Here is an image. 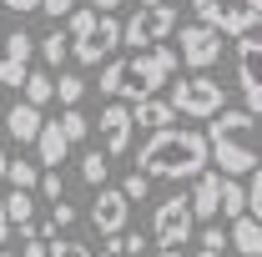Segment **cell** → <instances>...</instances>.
<instances>
[{"instance_id": "obj_43", "label": "cell", "mask_w": 262, "mask_h": 257, "mask_svg": "<svg viewBox=\"0 0 262 257\" xmlns=\"http://www.w3.org/2000/svg\"><path fill=\"white\" fill-rule=\"evenodd\" d=\"M0 136H5V116H0Z\"/></svg>"}, {"instance_id": "obj_29", "label": "cell", "mask_w": 262, "mask_h": 257, "mask_svg": "<svg viewBox=\"0 0 262 257\" xmlns=\"http://www.w3.org/2000/svg\"><path fill=\"white\" fill-rule=\"evenodd\" d=\"M121 192H126L131 202H146V192H151V172H141V166H136L126 182H121Z\"/></svg>"}, {"instance_id": "obj_16", "label": "cell", "mask_w": 262, "mask_h": 257, "mask_svg": "<svg viewBox=\"0 0 262 257\" xmlns=\"http://www.w3.org/2000/svg\"><path fill=\"white\" fill-rule=\"evenodd\" d=\"M171 116H177V106H171V96H141V101H131V121L136 126H146V131H157V126H171Z\"/></svg>"}, {"instance_id": "obj_26", "label": "cell", "mask_w": 262, "mask_h": 257, "mask_svg": "<svg viewBox=\"0 0 262 257\" xmlns=\"http://www.w3.org/2000/svg\"><path fill=\"white\" fill-rule=\"evenodd\" d=\"M81 96H86V81L66 71L61 81H56V101H61V106H81Z\"/></svg>"}, {"instance_id": "obj_8", "label": "cell", "mask_w": 262, "mask_h": 257, "mask_svg": "<svg viewBox=\"0 0 262 257\" xmlns=\"http://www.w3.org/2000/svg\"><path fill=\"white\" fill-rule=\"evenodd\" d=\"M196 232V212H192V197H166L162 207L151 212V237L157 242H177V247H187V237Z\"/></svg>"}, {"instance_id": "obj_21", "label": "cell", "mask_w": 262, "mask_h": 257, "mask_svg": "<svg viewBox=\"0 0 262 257\" xmlns=\"http://www.w3.org/2000/svg\"><path fill=\"white\" fill-rule=\"evenodd\" d=\"M106 177H111V157H106V146L86 152V157H81V182H86V187H106Z\"/></svg>"}, {"instance_id": "obj_42", "label": "cell", "mask_w": 262, "mask_h": 257, "mask_svg": "<svg viewBox=\"0 0 262 257\" xmlns=\"http://www.w3.org/2000/svg\"><path fill=\"white\" fill-rule=\"evenodd\" d=\"M0 106H5V86H0Z\"/></svg>"}, {"instance_id": "obj_37", "label": "cell", "mask_w": 262, "mask_h": 257, "mask_svg": "<svg viewBox=\"0 0 262 257\" xmlns=\"http://www.w3.org/2000/svg\"><path fill=\"white\" fill-rule=\"evenodd\" d=\"M5 237H10V217H5V197H0V247H5Z\"/></svg>"}, {"instance_id": "obj_18", "label": "cell", "mask_w": 262, "mask_h": 257, "mask_svg": "<svg viewBox=\"0 0 262 257\" xmlns=\"http://www.w3.org/2000/svg\"><path fill=\"white\" fill-rule=\"evenodd\" d=\"M232 247L242 257H262V217H252V212L232 217Z\"/></svg>"}, {"instance_id": "obj_12", "label": "cell", "mask_w": 262, "mask_h": 257, "mask_svg": "<svg viewBox=\"0 0 262 257\" xmlns=\"http://www.w3.org/2000/svg\"><path fill=\"white\" fill-rule=\"evenodd\" d=\"M131 106H121V101H111L106 111H101V121H96V131H101V146H106V157H126L131 152Z\"/></svg>"}, {"instance_id": "obj_45", "label": "cell", "mask_w": 262, "mask_h": 257, "mask_svg": "<svg viewBox=\"0 0 262 257\" xmlns=\"http://www.w3.org/2000/svg\"><path fill=\"white\" fill-rule=\"evenodd\" d=\"M101 257H116V252H111V247H106V252H101Z\"/></svg>"}, {"instance_id": "obj_39", "label": "cell", "mask_w": 262, "mask_h": 257, "mask_svg": "<svg viewBox=\"0 0 262 257\" xmlns=\"http://www.w3.org/2000/svg\"><path fill=\"white\" fill-rule=\"evenodd\" d=\"M116 5H131V0H96V10H116Z\"/></svg>"}, {"instance_id": "obj_35", "label": "cell", "mask_w": 262, "mask_h": 257, "mask_svg": "<svg viewBox=\"0 0 262 257\" xmlns=\"http://www.w3.org/2000/svg\"><path fill=\"white\" fill-rule=\"evenodd\" d=\"M40 10H46V15H56V20H66V15L76 10V0H40Z\"/></svg>"}, {"instance_id": "obj_6", "label": "cell", "mask_w": 262, "mask_h": 257, "mask_svg": "<svg viewBox=\"0 0 262 257\" xmlns=\"http://www.w3.org/2000/svg\"><path fill=\"white\" fill-rule=\"evenodd\" d=\"M177 31V10L171 5H136V15L131 20H121V46H131V51H141V46H157V40H166V35Z\"/></svg>"}, {"instance_id": "obj_9", "label": "cell", "mask_w": 262, "mask_h": 257, "mask_svg": "<svg viewBox=\"0 0 262 257\" xmlns=\"http://www.w3.org/2000/svg\"><path fill=\"white\" fill-rule=\"evenodd\" d=\"M35 46H40V40H35L26 26H15V31L0 40V86H15V91L26 86L31 61H35Z\"/></svg>"}, {"instance_id": "obj_32", "label": "cell", "mask_w": 262, "mask_h": 257, "mask_svg": "<svg viewBox=\"0 0 262 257\" xmlns=\"http://www.w3.org/2000/svg\"><path fill=\"white\" fill-rule=\"evenodd\" d=\"M196 20H207V26H217V15H222V0H192Z\"/></svg>"}, {"instance_id": "obj_30", "label": "cell", "mask_w": 262, "mask_h": 257, "mask_svg": "<svg viewBox=\"0 0 262 257\" xmlns=\"http://www.w3.org/2000/svg\"><path fill=\"white\" fill-rule=\"evenodd\" d=\"M20 257H51V237H40V232H26V242H20Z\"/></svg>"}, {"instance_id": "obj_5", "label": "cell", "mask_w": 262, "mask_h": 257, "mask_svg": "<svg viewBox=\"0 0 262 257\" xmlns=\"http://www.w3.org/2000/svg\"><path fill=\"white\" fill-rule=\"evenodd\" d=\"M171 106H177L182 116L212 121V116L227 106V86H222V81H212L207 71H196V76H187V81H177V86H171Z\"/></svg>"}, {"instance_id": "obj_33", "label": "cell", "mask_w": 262, "mask_h": 257, "mask_svg": "<svg viewBox=\"0 0 262 257\" xmlns=\"http://www.w3.org/2000/svg\"><path fill=\"white\" fill-rule=\"evenodd\" d=\"M202 247H217V252H227V247H232V232H222V227H207V232H202Z\"/></svg>"}, {"instance_id": "obj_23", "label": "cell", "mask_w": 262, "mask_h": 257, "mask_svg": "<svg viewBox=\"0 0 262 257\" xmlns=\"http://www.w3.org/2000/svg\"><path fill=\"white\" fill-rule=\"evenodd\" d=\"M66 56H71V31H66V26H56V31L40 40V61H46V66H61Z\"/></svg>"}, {"instance_id": "obj_40", "label": "cell", "mask_w": 262, "mask_h": 257, "mask_svg": "<svg viewBox=\"0 0 262 257\" xmlns=\"http://www.w3.org/2000/svg\"><path fill=\"white\" fill-rule=\"evenodd\" d=\"M192 257H227V252H217V247H196Z\"/></svg>"}, {"instance_id": "obj_3", "label": "cell", "mask_w": 262, "mask_h": 257, "mask_svg": "<svg viewBox=\"0 0 262 257\" xmlns=\"http://www.w3.org/2000/svg\"><path fill=\"white\" fill-rule=\"evenodd\" d=\"M207 146H212V161L222 166V177H247L257 172L262 161V116L247 106V111H217L212 126H207Z\"/></svg>"}, {"instance_id": "obj_17", "label": "cell", "mask_w": 262, "mask_h": 257, "mask_svg": "<svg viewBox=\"0 0 262 257\" xmlns=\"http://www.w3.org/2000/svg\"><path fill=\"white\" fill-rule=\"evenodd\" d=\"M35 152H40V166H61L66 152H71V136H66L61 121H46L40 136H35Z\"/></svg>"}, {"instance_id": "obj_13", "label": "cell", "mask_w": 262, "mask_h": 257, "mask_svg": "<svg viewBox=\"0 0 262 257\" xmlns=\"http://www.w3.org/2000/svg\"><path fill=\"white\" fill-rule=\"evenodd\" d=\"M192 212L196 222H212V217H222V172H196L192 177Z\"/></svg>"}, {"instance_id": "obj_27", "label": "cell", "mask_w": 262, "mask_h": 257, "mask_svg": "<svg viewBox=\"0 0 262 257\" xmlns=\"http://www.w3.org/2000/svg\"><path fill=\"white\" fill-rule=\"evenodd\" d=\"M40 197H46V202H61V197H66L61 166H40Z\"/></svg>"}, {"instance_id": "obj_28", "label": "cell", "mask_w": 262, "mask_h": 257, "mask_svg": "<svg viewBox=\"0 0 262 257\" xmlns=\"http://www.w3.org/2000/svg\"><path fill=\"white\" fill-rule=\"evenodd\" d=\"M51 257H96V252H91L81 237H61V232H56V237H51Z\"/></svg>"}, {"instance_id": "obj_11", "label": "cell", "mask_w": 262, "mask_h": 257, "mask_svg": "<svg viewBox=\"0 0 262 257\" xmlns=\"http://www.w3.org/2000/svg\"><path fill=\"white\" fill-rule=\"evenodd\" d=\"M126 217H131V197L121 187H101L91 202V227L101 237H116V232H126Z\"/></svg>"}, {"instance_id": "obj_4", "label": "cell", "mask_w": 262, "mask_h": 257, "mask_svg": "<svg viewBox=\"0 0 262 257\" xmlns=\"http://www.w3.org/2000/svg\"><path fill=\"white\" fill-rule=\"evenodd\" d=\"M66 31H71V56L81 66H101L106 56H116L121 46V20L116 10H71L66 15Z\"/></svg>"}, {"instance_id": "obj_25", "label": "cell", "mask_w": 262, "mask_h": 257, "mask_svg": "<svg viewBox=\"0 0 262 257\" xmlns=\"http://www.w3.org/2000/svg\"><path fill=\"white\" fill-rule=\"evenodd\" d=\"M61 126H66V136H71V146H76V141H86V136L96 131V121H86L81 106H66V111H61Z\"/></svg>"}, {"instance_id": "obj_20", "label": "cell", "mask_w": 262, "mask_h": 257, "mask_svg": "<svg viewBox=\"0 0 262 257\" xmlns=\"http://www.w3.org/2000/svg\"><path fill=\"white\" fill-rule=\"evenodd\" d=\"M5 187H26V192H35V187H40V161L10 157V166H5Z\"/></svg>"}, {"instance_id": "obj_2", "label": "cell", "mask_w": 262, "mask_h": 257, "mask_svg": "<svg viewBox=\"0 0 262 257\" xmlns=\"http://www.w3.org/2000/svg\"><path fill=\"white\" fill-rule=\"evenodd\" d=\"M207 161H212L207 131H192V126H157L136 152V166L151 177H166V182H182V177L192 182Z\"/></svg>"}, {"instance_id": "obj_10", "label": "cell", "mask_w": 262, "mask_h": 257, "mask_svg": "<svg viewBox=\"0 0 262 257\" xmlns=\"http://www.w3.org/2000/svg\"><path fill=\"white\" fill-rule=\"evenodd\" d=\"M237 86H242V96L247 106L262 116V35H237Z\"/></svg>"}, {"instance_id": "obj_1", "label": "cell", "mask_w": 262, "mask_h": 257, "mask_svg": "<svg viewBox=\"0 0 262 257\" xmlns=\"http://www.w3.org/2000/svg\"><path fill=\"white\" fill-rule=\"evenodd\" d=\"M177 46H141V51H126V56H116V61L101 66V96L111 101H141V96H157L166 81L177 76Z\"/></svg>"}, {"instance_id": "obj_24", "label": "cell", "mask_w": 262, "mask_h": 257, "mask_svg": "<svg viewBox=\"0 0 262 257\" xmlns=\"http://www.w3.org/2000/svg\"><path fill=\"white\" fill-rule=\"evenodd\" d=\"M247 212V187H237V177H222V217H242Z\"/></svg>"}, {"instance_id": "obj_36", "label": "cell", "mask_w": 262, "mask_h": 257, "mask_svg": "<svg viewBox=\"0 0 262 257\" xmlns=\"http://www.w3.org/2000/svg\"><path fill=\"white\" fill-rule=\"evenodd\" d=\"M0 5H5V10H20V15H26V10H40V0H0Z\"/></svg>"}, {"instance_id": "obj_19", "label": "cell", "mask_w": 262, "mask_h": 257, "mask_svg": "<svg viewBox=\"0 0 262 257\" xmlns=\"http://www.w3.org/2000/svg\"><path fill=\"white\" fill-rule=\"evenodd\" d=\"M5 217H10V227L31 232V227H35V192H26V187H10V197H5Z\"/></svg>"}, {"instance_id": "obj_41", "label": "cell", "mask_w": 262, "mask_h": 257, "mask_svg": "<svg viewBox=\"0 0 262 257\" xmlns=\"http://www.w3.org/2000/svg\"><path fill=\"white\" fill-rule=\"evenodd\" d=\"M5 166H10V157H5V152H0V187H5Z\"/></svg>"}, {"instance_id": "obj_38", "label": "cell", "mask_w": 262, "mask_h": 257, "mask_svg": "<svg viewBox=\"0 0 262 257\" xmlns=\"http://www.w3.org/2000/svg\"><path fill=\"white\" fill-rule=\"evenodd\" d=\"M157 257H182V247H177V242H162V252Z\"/></svg>"}, {"instance_id": "obj_7", "label": "cell", "mask_w": 262, "mask_h": 257, "mask_svg": "<svg viewBox=\"0 0 262 257\" xmlns=\"http://www.w3.org/2000/svg\"><path fill=\"white\" fill-rule=\"evenodd\" d=\"M177 56H182V66H192V71H212V66L222 61V31L207 26V20L182 26V35H177Z\"/></svg>"}, {"instance_id": "obj_14", "label": "cell", "mask_w": 262, "mask_h": 257, "mask_svg": "<svg viewBox=\"0 0 262 257\" xmlns=\"http://www.w3.org/2000/svg\"><path fill=\"white\" fill-rule=\"evenodd\" d=\"M40 126H46V116H40V106H35V101H26V96L5 111V136H15L20 146H35Z\"/></svg>"}, {"instance_id": "obj_31", "label": "cell", "mask_w": 262, "mask_h": 257, "mask_svg": "<svg viewBox=\"0 0 262 257\" xmlns=\"http://www.w3.org/2000/svg\"><path fill=\"white\" fill-rule=\"evenodd\" d=\"M247 212L262 217V161H257V172H252V187H247Z\"/></svg>"}, {"instance_id": "obj_34", "label": "cell", "mask_w": 262, "mask_h": 257, "mask_svg": "<svg viewBox=\"0 0 262 257\" xmlns=\"http://www.w3.org/2000/svg\"><path fill=\"white\" fill-rule=\"evenodd\" d=\"M51 222H56V227L66 232V227L76 222V207H66V202H51Z\"/></svg>"}, {"instance_id": "obj_22", "label": "cell", "mask_w": 262, "mask_h": 257, "mask_svg": "<svg viewBox=\"0 0 262 257\" xmlns=\"http://www.w3.org/2000/svg\"><path fill=\"white\" fill-rule=\"evenodd\" d=\"M20 96H26V101H35V106H46V101L56 96V76H51V71H35V66H31V76H26Z\"/></svg>"}, {"instance_id": "obj_15", "label": "cell", "mask_w": 262, "mask_h": 257, "mask_svg": "<svg viewBox=\"0 0 262 257\" xmlns=\"http://www.w3.org/2000/svg\"><path fill=\"white\" fill-rule=\"evenodd\" d=\"M257 20H262V0H222L217 31L222 35H247V31H257Z\"/></svg>"}, {"instance_id": "obj_44", "label": "cell", "mask_w": 262, "mask_h": 257, "mask_svg": "<svg viewBox=\"0 0 262 257\" xmlns=\"http://www.w3.org/2000/svg\"><path fill=\"white\" fill-rule=\"evenodd\" d=\"M0 257H15V252H5V247H0Z\"/></svg>"}, {"instance_id": "obj_46", "label": "cell", "mask_w": 262, "mask_h": 257, "mask_svg": "<svg viewBox=\"0 0 262 257\" xmlns=\"http://www.w3.org/2000/svg\"><path fill=\"white\" fill-rule=\"evenodd\" d=\"M0 10H5V5H0Z\"/></svg>"}]
</instances>
